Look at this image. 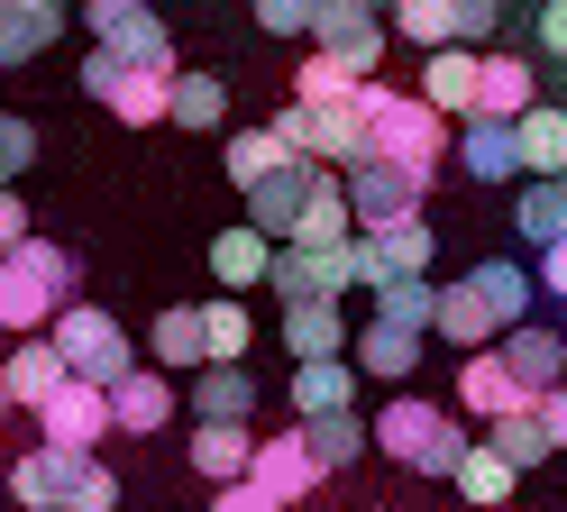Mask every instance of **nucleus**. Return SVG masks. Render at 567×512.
Listing matches in <instances>:
<instances>
[{
    "mask_svg": "<svg viewBox=\"0 0 567 512\" xmlns=\"http://www.w3.org/2000/svg\"><path fill=\"white\" fill-rule=\"evenodd\" d=\"M358 329L339 320V303H284V357L293 366H321V357H348Z\"/></svg>",
    "mask_w": 567,
    "mask_h": 512,
    "instance_id": "nucleus-19",
    "label": "nucleus"
},
{
    "mask_svg": "<svg viewBox=\"0 0 567 512\" xmlns=\"http://www.w3.org/2000/svg\"><path fill=\"white\" fill-rule=\"evenodd\" d=\"M220 156H229V183H238V193H257L266 174H284V165H293V146H284V137H275V120H266V129H238Z\"/></svg>",
    "mask_w": 567,
    "mask_h": 512,
    "instance_id": "nucleus-35",
    "label": "nucleus"
},
{
    "mask_svg": "<svg viewBox=\"0 0 567 512\" xmlns=\"http://www.w3.org/2000/svg\"><path fill=\"white\" fill-rule=\"evenodd\" d=\"M311 19H321V0H257L266 37H311Z\"/></svg>",
    "mask_w": 567,
    "mask_h": 512,
    "instance_id": "nucleus-44",
    "label": "nucleus"
},
{
    "mask_svg": "<svg viewBox=\"0 0 567 512\" xmlns=\"http://www.w3.org/2000/svg\"><path fill=\"white\" fill-rule=\"evenodd\" d=\"M120 421H111V385H83L64 376L47 402H38V439H55V449H101Z\"/></svg>",
    "mask_w": 567,
    "mask_h": 512,
    "instance_id": "nucleus-13",
    "label": "nucleus"
},
{
    "mask_svg": "<svg viewBox=\"0 0 567 512\" xmlns=\"http://www.w3.org/2000/svg\"><path fill=\"white\" fill-rule=\"evenodd\" d=\"M83 28L111 47L120 64H147V73H174V37L147 0H83Z\"/></svg>",
    "mask_w": 567,
    "mask_h": 512,
    "instance_id": "nucleus-8",
    "label": "nucleus"
},
{
    "mask_svg": "<svg viewBox=\"0 0 567 512\" xmlns=\"http://www.w3.org/2000/svg\"><path fill=\"white\" fill-rule=\"evenodd\" d=\"M358 256H367V293H384V284L431 275L440 238H431V219H394V229H367V238H358Z\"/></svg>",
    "mask_w": 567,
    "mask_h": 512,
    "instance_id": "nucleus-15",
    "label": "nucleus"
},
{
    "mask_svg": "<svg viewBox=\"0 0 567 512\" xmlns=\"http://www.w3.org/2000/svg\"><path fill=\"white\" fill-rule=\"evenodd\" d=\"M0 376H10V393H19V412H38V402L64 385V376H74V366H64V348L47 339V329H38V339H10V357H0Z\"/></svg>",
    "mask_w": 567,
    "mask_h": 512,
    "instance_id": "nucleus-25",
    "label": "nucleus"
},
{
    "mask_svg": "<svg viewBox=\"0 0 567 512\" xmlns=\"http://www.w3.org/2000/svg\"><path fill=\"white\" fill-rule=\"evenodd\" d=\"M421 193H431V174H412V165H394V156L348 165V202H358V229H394V219H421Z\"/></svg>",
    "mask_w": 567,
    "mask_h": 512,
    "instance_id": "nucleus-9",
    "label": "nucleus"
},
{
    "mask_svg": "<svg viewBox=\"0 0 567 512\" xmlns=\"http://www.w3.org/2000/svg\"><path fill=\"white\" fill-rule=\"evenodd\" d=\"M83 92L101 110H120V129H165L174 120V73H147V64H120L111 47L83 55Z\"/></svg>",
    "mask_w": 567,
    "mask_h": 512,
    "instance_id": "nucleus-5",
    "label": "nucleus"
},
{
    "mask_svg": "<svg viewBox=\"0 0 567 512\" xmlns=\"http://www.w3.org/2000/svg\"><path fill=\"white\" fill-rule=\"evenodd\" d=\"M210 512H293V503H275L257 475H238V485H210Z\"/></svg>",
    "mask_w": 567,
    "mask_h": 512,
    "instance_id": "nucleus-45",
    "label": "nucleus"
},
{
    "mask_svg": "<svg viewBox=\"0 0 567 512\" xmlns=\"http://www.w3.org/2000/svg\"><path fill=\"white\" fill-rule=\"evenodd\" d=\"M513 229H522L530 247H558V238H567V174H549V183H522Z\"/></svg>",
    "mask_w": 567,
    "mask_h": 512,
    "instance_id": "nucleus-36",
    "label": "nucleus"
},
{
    "mask_svg": "<svg viewBox=\"0 0 567 512\" xmlns=\"http://www.w3.org/2000/svg\"><path fill=\"white\" fill-rule=\"evenodd\" d=\"M375 449H384V458H403L412 475H457V458H467L476 439L457 430V412H440V402L394 393V402L375 412Z\"/></svg>",
    "mask_w": 567,
    "mask_h": 512,
    "instance_id": "nucleus-3",
    "label": "nucleus"
},
{
    "mask_svg": "<svg viewBox=\"0 0 567 512\" xmlns=\"http://www.w3.org/2000/svg\"><path fill=\"white\" fill-rule=\"evenodd\" d=\"M494 512H513V503H494Z\"/></svg>",
    "mask_w": 567,
    "mask_h": 512,
    "instance_id": "nucleus-54",
    "label": "nucleus"
},
{
    "mask_svg": "<svg viewBox=\"0 0 567 512\" xmlns=\"http://www.w3.org/2000/svg\"><path fill=\"white\" fill-rule=\"evenodd\" d=\"M293 101H311V110H330V101H358V73H348V64H330V55H311V64L293 73Z\"/></svg>",
    "mask_w": 567,
    "mask_h": 512,
    "instance_id": "nucleus-42",
    "label": "nucleus"
},
{
    "mask_svg": "<svg viewBox=\"0 0 567 512\" xmlns=\"http://www.w3.org/2000/svg\"><path fill=\"white\" fill-rule=\"evenodd\" d=\"M55 37H64V0L55 10H10V0H0V64H38Z\"/></svg>",
    "mask_w": 567,
    "mask_h": 512,
    "instance_id": "nucleus-34",
    "label": "nucleus"
},
{
    "mask_svg": "<svg viewBox=\"0 0 567 512\" xmlns=\"http://www.w3.org/2000/svg\"><path fill=\"white\" fill-rule=\"evenodd\" d=\"M530 402H540V393L504 366V348H467V366H457V412H467V421L494 430L504 412H530Z\"/></svg>",
    "mask_w": 567,
    "mask_h": 512,
    "instance_id": "nucleus-14",
    "label": "nucleus"
},
{
    "mask_svg": "<svg viewBox=\"0 0 567 512\" xmlns=\"http://www.w3.org/2000/svg\"><path fill=\"white\" fill-rule=\"evenodd\" d=\"M348 357H358V376H384V385H403L412 366H421V329H394V320H367L358 339H348Z\"/></svg>",
    "mask_w": 567,
    "mask_h": 512,
    "instance_id": "nucleus-27",
    "label": "nucleus"
},
{
    "mask_svg": "<svg viewBox=\"0 0 567 512\" xmlns=\"http://www.w3.org/2000/svg\"><path fill=\"white\" fill-rule=\"evenodd\" d=\"M257 412V376L247 366H202L193 376V421H247Z\"/></svg>",
    "mask_w": 567,
    "mask_h": 512,
    "instance_id": "nucleus-32",
    "label": "nucleus"
},
{
    "mask_svg": "<svg viewBox=\"0 0 567 512\" xmlns=\"http://www.w3.org/2000/svg\"><path fill=\"white\" fill-rule=\"evenodd\" d=\"M275 137L293 146V156H311V165H367L375 156V120L358 101H330V110H311V101H293V110H275Z\"/></svg>",
    "mask_w": 567,
    "mask_h": 512,
    "instance_id": "nucleus-4",
    "label": "nucleus"
},
{
    "mask_svg": "<svg viewBox=\"0 0 567 512\" xmlns=\"http://www.w3.org/2000/svg\"><path fill=\"white\" fill-rule=\"evenodd\" d=\"M302 439H311V458L321 467H358L367 449H375V421H358V412H330V421H293Z\"/></svg>",
    "mask_w": 567,
    "mask_h": 512,
    "instance_id": "nucleus-37",
    "label": "nucleus"
},
{
    "mask_svg": "<svg viewBox=\"0 0 567 512\" xmlns=\"http://www.w3.org/2000/svg\"><path fill=\"white\" fill-rule=\"evenodd\" d=\"M485 120H522V110H540V73H530L522 55H485Z\"/></svg>",
    "mask_w": 567,
    "mask_h": 512,
    "instance_id": "nucleus-33",
    "label": "nucleus"
},
{
    "mask_svg": "<svg viewBox=\"0 0 567 512\" xmlns=\"http://www.w3.org/2000/svg\"><path fill=\"white\" fill-rule=\"evenodd\" d=\"M111 421H120L128 439L165 430V421H174V376H165V366H137V376H120V385H111Z\"/></svg>",
    "mask_w": 567,
    "mask_h": 512,
    "instance_id": "nucleus-24",
    "label": "nucleus"
},
{
    "mask_svg": "<svg viewBox=\"0 0 567 512\" xmlns=\"http://www.w3.org/2000/svg\"><path fill=\"white\" fill-rule=\"evenodd\" d=\"M540 55L567 64V0H540Z\"/></svg>",
    "mask_w": 567,
    "mask_h": 512,
    "instance_id": "nucleus-48",
    "label": "nucleus"
},
{
    "mask_svg": "<svg viewBox=\"0 0 567 512\" xmlns=\"http://www.w3.org/2000/svg\"><path fill=\"white\" fill-rule=\"evenodd\" d=\"M147 366H165V376H174V366H193V376L210 366V339H202V311H193V303L156 311V329H147Z\"/></svg>",
    "mask_w": 567,
    "mask_h": 512,
    "instance_id": "nucleus-28",
    "label": "nucleus"
},
{
    "mask_svg": "<svg viewBox=\"0 0 567 512\" xmlns=\"http://www.w3.org/2000/svg\"><path fill=\"white\" fill-rule=\"evenodd\" d=\"M467 10H476V0H394V37H403L412 55L467 47Z\"/></svg>",
    "mask_w": 567,
    "mask_h": 512,
    "instance_id": "nucleus-22",
    "label": "nucleus"
},
{
    "mask_svg": "<svg viewBox=\"0 0 567 512\" xmlns=\"http://www.w3.org/2000/svg\"><path fill=\"white\" fill-rule=\"evenodd\" d=\"M457 165H467L476 183H522V129H513V120H485V110H476V120L457 129Z\"/></svg>",
    "mask_w": 567,
    "mask_h": 512,
    "instance_id": "nucleus-18",
    "label": "nucleus"
},
{
    "mask_svg": "<svg viewBox=\"0 0 567 512\" xmlns=\"http://www.w3.org/2000/svg\"><path fill=\"white\" fill-rule=\"evenodd\" d=\"M74 247L55 238H28L0 256V329L10 339H38V329H55V311H74Z\"/></svg>",
    "mask_w": 567,
    "mask_h": 512,
    "instance_id": "nucleus-1",
    "label": "nucleus"
},
{
    "mask_svg": "<svg viewBox=\"0 0 567 512\" xmlns=\"http://www.w3.org/2000/svg\"><path fill=\"white\" fill-rule=\"evenodd\" d=\"M210 275H220L229 293H257V284L275 275V238L247 229V219H238V229H220V238H210Z\"/></svg>",
    "mask_w": 567,
    "mask_h": 512,
    "instance_id": "nucleus-26",
    "label": "nucleus"
},
{
    "mask_svg": "<svg viewBox=\"0 0 567 512\" xmlns=\"http://www.w3.org/2000/svg\"><path fill=\"white\" fill-rule=\"evenodd\" d=\"M358 110L375 120V156H394L412 174H431L440 183V156H449V110H431L421 92H394V83H358Z\"/></svg>",
    "mask_w": 567,
    "mask_h": 512,
    "instance_id": "nucleus-2",
    "label": "nucleus"
},
{
    "mask_svg": "<svg viewBox=\"0 0 567 512\" xmlns=\"http://www.w3.org/2000/svg\"><path fill=\"white\" fill-rule=\"evenodd\" d=\"M47 339L64 348V366H74L83 385H120V376H137V348H128V329H120V311H101V303L55 311V329H47Z\"/></svg>",
    "mask_w": 567,
    "mask_h": 512,
    "instance_id": "nucleus-6",
    "label": "nucleus"
},
{
    "mask_svg": "<svg viewBox=\"0 0 567 512\" xmlns=\"http://www.w3.org/2000/svg\"><path fill=\"white\" fill-rule=\"evenodd\" d=\"M247 475H257V485L275 494V503H302L311 485H321V458H311V439L302 430H284V439H257V467H247Z\"/></svg>",
    "mask_w": 567,
    "mask_h": 512,
    "instance_id": "nucleus-17",
    "label": "nucleus"
},
{
    "mask_svg": "<svg viewBox=\"0 0 567 512\" xmlns=\"http://www.w3.org/2000/svg\"><path fill=\"white\" fill-rule=\"evenodd\" d=\"M485 439H494V449H504V458H513L522 475H530V467H549V458H558V439H549V421H540V402H530V412H504V421H494Z\"/></svg>",
    "mask_w": 567,
    "mask_h": 512,
    "instance_id": "nucleus-38",
    "label": "nucleus"
},
{
    "mask_svg": "<svg viewBox=\"0 0 567 512\" xmlns=\"http://www.w3.org/2000/svg\"><path fill=\"white\" fill-rule=\"evenodd\" d=\"M28 238H38V229H28V202H19V193H0V256L28 247Z\"/></svg>",
    "mask_w": 567,
    "mask_h": 512,
    "instance_id": "nucleus-47",
    "label": "nucleus"
},
{
    "mask_svg": "<svg viewBox=\"0 0 567 512\" xmlns=\"http://www.w3.org/2000/svg\"><path fill=\"white\" fill-rule=\"evenodd\" d=\"M375 320L421 329V339H431V329H440V284H431V275H412V284H384V293H375Z\"/></svg>",
    "mask_w": 567,
    "mask_h": 512,
    "instance_id": "nucleus-39",
    "label": "nucleus"
},
{
    "mask_svg": "<svg viewBox=\"0 0 567 512\" xmlns=\"http://www.w3.org/2000/svg\"><path fill=\"white\" fill-rule=\"evenodd\" d=\"M311 55H330V64L358 73V83H375V64H384V19L367 10V0H321V19H311Z\"/></svg>",
    "mask_w": 567,
    "mask_h": 512,
    "instance_id": "nucleus-10",
    "label": "nucleus"
},
{
    "mask_svg": "<svg viewBox=\"0 0 567 512\" xmlns=\"http://www.w3.org/2000/svg\"><path fill=\"white\" fill-rule=\"evenodd\" d=\"M220 120H229L220 73H174V129H220Z\"/></svg>",
    "mask_w": 567,
    "mask_h": 512,
    "instance_id": "nucleus-41",
    "label": "nucleus"
},
{
    "mask_svg": "<svg viewBox=\"0 0 567 512\" xmlns=\"http://www.w3.org/2000/svg\"><path fill=\"white\" fill-rule=\"evenodd\" d=\"M74 512H120V475L92 458V475H83V494H74Z\"/></svg>",
    "mask_w": 567,
    "mask_h": 512,
    "instance_id": "nucleus-46",
    "label": "nucleus"
},
{
    "mask_svg": "<svg viewBox=\"0 0 567 512\" xmlns=\"http://www.w3.org/2000/svg\"><path fill=\"white\" fill-rule=\"evenodd\" d=\"M10 10H55V0H10Z\"/></svg>",
    "mask_w": 567,
    "mask_h": 512,
    "instance_id": "nucleus-51",
    "label": "nucleus"
},
{
    "mask_svg": "<svg viewBox=\"0 0 567 512\" xmlns=\"http://www.w3.org/2000/svg\"><path fill=\"white\" fill-rule=\"evenodd\" d=\"M440 339H449V348H494V339H504L494 303H485V293H476L467 275H457V284L440 293Z\"/></svg>",
    "mask_w": 567,
    "mask_h": 512,
    "instance_id": "nucleus-29",
    "label": "nucleus"
},
{
    "mask_svg": "<svg viewBox=\"0 0 567 512\" xmlns=\"http://www.w3.org/2000/svg\"><path fill=\"white\" fill-rule=\"evenodd\" d=\"M202 339H210V366H238L247 348H257V320H247V303H202Z\"/></svg>",
    "mask_w": 567,
    "mask_h": 512,
    "instance_id": "nucleus-40",
    "label": "nucleus"
},
{
    "mask_svg": "<svg viewBox=\"0 0 567 512\" xmlns=\"http://www.w3.org/2000/svg\"><path fill=\"white\" fill-rule=\"evenodd\" d=\"M28 165H38V129H28L19 110H0V193H10Z\"/></svg>",
    "mask_w": 567,
    "mask_h": 512,
    "instance_id": "nucleus-43",
    "label": "nucleus"
},
{
    "mask_svg": "<svg viewBox=\"0 0 567 512\" xmlns=\"http://www.w3.org/2000/svg\"><path fill=\"white\" fill-rule=\"evenodd\" d=\"M266 293L275 303H339V293H367V256H358V238L348 247H275Z\"/></svg>",
    "mask_w": 567,
    "mask_h": 512,
    "instance_id": "nucleus-7",
    "label": "nucleus"
},
{
    "mask_svg": "<svg viewBox=\"0 0 567 512\" xmlns=\"http://www.w3.org/2000/svg\"><path fill=\"white\" fill-rule=\"evenodd\" d=\"M367 10H394V0H367Z\"/></svg>",
    "mask_w": 567,
    "mask_h": 512,
    "instance_id": "nucleus-53",
    "label": "nucleus"
},
{
    "mask_svg": "<svg viewBox=\"0 0 567 512\" xmlns=\"http://www.w3.org/2000/svg\"><path fill=\"white\" fill-rule=\"evenodd\" d=\"M522 183H549V174H567V110H522Z\"/></svg>",
    "mask_w": 567,
    "mask_h": 512,
    "instance_id": "nucleus-31",
    "label": "nucleus"
},
{
    "mask_svg": "<svg viewBox=\"0 0 567 512\" xmlns=\"http://www.w3.org/2000/svg\"><path fill=\"white\" fill-rule=\"evenodd\" d=\"M0 357H10V329H0Z\"/></svg>",
    "mask_w": 567,
    "mask_h": 512,
    "instance_id": "nucleus-52",
    "label": "nucleus"
},
{
    "mask_svg": "<svg viewBox=\"0 0 567 512\" xmlns=\"http://www.w3.org/2000/svg\"><path fill=\"white\" fill-rule=\"evenodd\" d=\"M83 475H92V449H55V439H38V449L10 467V494H19V512H74Z\"/></svg>",
    "mask_w": 567,
    "mask_h": 512,
    "instance_id": "nucleus-11",
    "label": "nucleus"
},
{
    "mask_svg": "<svg viewBox=\"0 0 567 512\" xmlns=\"http://www.w3.org/2000/svg\"><path fill=\"white\" fill-rule=\"evenodd\" d=\"M257 467V430L247 421H193V475L202 485H238Z\"/></svg>",
    "mask_w": 567,
    "mask_h": 512,
    "instance_id": "nucleus-20",
    "label": "nucleus"
},
{
    "mask_svg": "<svg viewBox=\"0 0 567 512\" xmlns=\"http://www.w3.org/2000/svg\"><path fill=\"white\" fill-rule=\"evenodd\" d=\"M321 174H330V165H311V156H293L284 174H266L257 193H247V229H266L275 247H293V238H302V219H311V193H321Z\"/></svg>",
    "mask_w": 567,
    "mask_h": 512,
    "instance_id": "nucleus-12",
    "label": "nucleus"
},
{
    "mask_svg": "<svg viewBox=\"0 0 567 512\" xmlns=\"http://www.w3.org/2000/svg\"><path fill=\"white\" fill-rule=\"evenodd\" d=\"M421 101L449 110V120H476V101H485V47H440V55H421Z\"/></svg>",
    "mask_w": 567,
    "mask_h": 512,
    "instance_id": "nucleus-16",
    "label": "nucleus"
},
{
    "mask_svg": "<svg viewBox=\"0 0 567 512\" xmlns=\"http://www.w3.org/2000/svg\"><path fill=\"white\" fill-rule=\"evenodd\" d=\"M540 421H549V439L567 449V385H558V393H540Z\"/></svg>",
    "mask_w": 567,
    "mask_h": 512,
    "instance_id": "nucleus-50",
    "label": "nucleus"
},
{
    "mask_svg": "<svg viewBox=\"0 0 567 512\" xmlns=\"http://www.w3.org/2000/svg\"><path fill=\"white\" fill-rule=\"evenodd\" d=\"M494 348H504V366H513V376H522L530 393H558V385H567V339H558V329L522 320V329H504Z\"/></svg>",
    "mask_w": 567,
    "mask_h": 512,
    "instance_id": "nucleus-21",
    "label": "nucleus"
},
{
    "mask_svg": "<svg viewBox=\"0 0 567 512\" xmlns=\"http://www.w3.org/2000/svg\"><path fill=\"white\" fill-rule=\"evenodd\" d=\"M449 485L467 494L476 512H494V503H513V485H522V467H513L504 449H494V439H476V449L457 458V475H449Z\"/></svg>",
    "mask_w": 567,
    "mask_h": 512,
    "instance_id": "nucleus-30",
    "label": "nucleus"
},
{
    "mask_svg": "<svg viewBox=\"0 0 567 512\" xmlns=\"http://www.w3.org/2000/svg\"><path fill=\"white\" fill-rule=\"evenodd\" d=\"M540 293H558V303H567V238L540 247Z\"/></svg>",
    "mask_w": 567,
    "mask_h": 512,
    "instance_id": "nucleus-49",
    "label": "nucleus"
},
{
    "mask_svg": "<svg viewBox=\"0 0 567 512\" xmlns=\"http://www.w3.org/2000/svg\"><path fill=\"white\" fill-rule=\"evenodd\" d=\"M330 412H358V357L293 366V421H330Z\"/></svg>",
    "mask_w": 567,
    "mask_h": 512,
    "instance_id": "nucleus-23",
    "label": "nucleus"
}]
</instances>
